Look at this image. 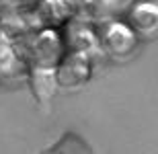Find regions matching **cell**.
<instances>
[{
	"label": "cell",
	"mask_w": 158,
	"mask_h": 154,
	"mask_svg": "<svg viewBox=\"0 0 158 154\" xmlns=\"http://www.w3.org/2000/svg\"><path fill=\"white\" fill-rule=\"evenodd\" d=\"M39 154H97V152H94L93 144L82 134L68 130L64 134H60L58 140L49 144L47 148H43Z\"/></svg>",
	"instance_id": "6da1fadb"
}]
</instances>
